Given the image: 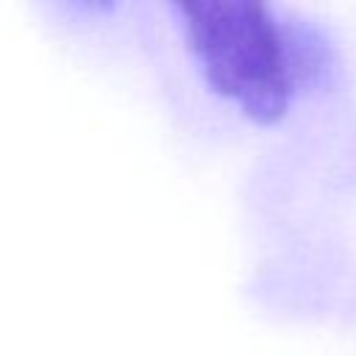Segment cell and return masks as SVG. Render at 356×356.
<instances>
[{
  "mask_svg": "<svg viewBox=\"0 0 356 356\" xmlns=\"http://www.w3.org/2000/svg\"><path fill=\"white\" fill-rule=\"evenodd\" d=\"M211 89L253 122L286 114L292 78L267 0H172Z\"/></svg>",
  "mask_w": 356,
  "mask_h": 356,
  "instance_id": "1",
  "label": "cell"
},
{
  "mask_svg": "<svg viewBox=\"0 0 356 356\" xmlns=\"http://www.w3.org/2000/svg\"><path fill=\"white\" fill-rule=\"evenodd\" d=\"M83 3H89V6H108L111 0H83Z\"/></svg>",
  "mask_w": 356,
  "mask_h": 356,
  "instance_id": "2",
  "label": "cell"
}]
</instances>
